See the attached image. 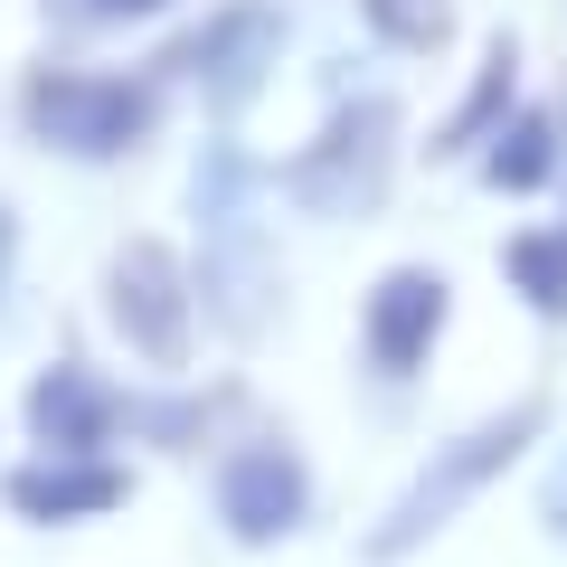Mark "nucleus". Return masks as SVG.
Masks as SVG:
<instances>
[{
    "mask_svg": "<svg viewBox=\"0 0 567 567\" xmlns=\"http://www.w3.org/2000/svg\"><path fill=\"white\" fill-rule=\"evenodd\" d=\"M275 58H284V10H275V0H227L218 20L181 48L189 85H199L208 104H246V95L265 85V66H275Z\"/></svg>",
    "mask_w": 567,
    "mask_h": 567,
    "instance_id": "7",
    "label": "nucleus"
},
{
    "mask_svg": "<svg viewBox=\"0 0 567 567\" xmlns=\"http://www.w3.org/2000/svg\"><path fill=\"white\" fill-rule=\"evenodd\" d=\"M539 520H548V539H567V445H558V473L539 492Z\"/></svg>",
    "mask_w": 567,
    "mask_h": 567,
    "instance_id": "14",
    "label": "nucleus"
},
{
    "mask_svg": "<svg viewBox=\"0 0 567 567\" xmlns=\"http://www.w3.org/2000/svg\"><path fill=\"white\" fill-rule=\"evenodd\" d=\"M398 181V104L388 95H360V104H331V123L284 162V199L303 218H369Z\"/></svg>",
    "mask_w": 567,
    "mask_h": 567,
    "instance_id": "2",
    "label": "nucleus"
},
{
    "mask_svg": "<svg viewBox=\"0 0 567 567\" xmlns=\"http://www.w3.org/2000/svg\"><path fill=\"white\" fill-rule=\"evenodd\" d=\"M29 435H39V454H104L123 435V398L85 360H58L29 388Z\"/></svg>",
    "mask_w": 567,
    "mask_h": 567,
    "instance_id": "9",
    "label": "nucleus"
},
{
    "mask_svg": "<svg viewBox=\"0 0 567 567\" xmlns=\"http://www.w3.org/2000/svg\"><path fill=\"white\" fill-rule=\"evenodd\" d=\"M548 435V406L520 398V406H492L483 425H464V435H445V445L425 454L416 473H406V492L388 502V520L369 529V558H406V548H425L435 529H454L473 502H483L492 483H502L511 464H520L529 445Z\"/></svg>",
    "mask_w": 567,
    "mask_h": 567,
    "instance_id": "1",
    "label": "nucleus"
},
{
    "mask_svg": "<svg viewBox=\"0 0 567 567\" xmlns=\"http://www.w3.org/2000/svg\"><path fill=\"white\" fill-rule=\"evenodd\" d=\"M445 322H454V284L435 275V265H388V275L369 284V303H360V360H369V379L406 388L425 360H435Z\"/></svg>",
    "mask_w": 567,
    "mask_h": 567,
    "instance_id": "6",
    "label": "nucleus"
},
{
    "mask_svg": "<svg viewBox=\"0 0 567 567\" xmlns=\"http://www.w3.org/2000/svg\"><path fill=\"white\" fill-rule=\"evenodd\" d=\"M208 492H218V520H227L237 548H275V539H303L312 529V464L284 435L227 445L218 473H208Z\"/></svg>",
    "mask_w": 567,
    "mask_h": 567,
    "instance_id": "4",
    "label": "nucleus"
},
{
    "mask_svg": "<svg viewBox=\"0 0 567 567\" xmlns=\"http://www.w3.org/2000/svg\"><path fill=\"white\" fill-rule=\"evenodd\" d=\"M133 492V473L114 454H39V464L10 473V511L29 529H76V520H104V511Z\"/></svg>",
    "mask_w": 567,
    "mask_h": 567,
    "instance_id": "8",
    "label": "nucleus"
},
{
    "mask_svg": "<svg viewBox=\"0 0 567 567\" xmlns=\"http://www.w3.org/2000/svg\"><path fill=\"white\" fill-rule=\"evenodd\" d=\"M10 256H20V218L0 208V284H10Z\"/></svg>",
    "mask_w": 567,
    "mask_h": 567,
    "instance_id": "16",
    "label": "nucleus"
},
{
    "mask_svg": "<svg viewBox=\"0 0 567 567\" xmlns=\"http://www.w3.org/2000/svg\"><path fill=\"white\" fill-rule=\"evenodd\" d=\"M502 284L539 322H567V227H520L502 237Z\"/></svg>",
    "mask_w": 567,
    "mask_h": 567,
    "instance_id": "11",
    "label": "nucleus"
},
{
    "mask_svg": "<svg viewBox=\"0 0 567 567\" xmlns=\"http://www.w3.org/2000/svg\"><path fill=\"white\" fill-rule=\"evenodd\" d=\"M350 10H360L388 48H406V58L445 48V29H454V0H350Z\"/></svg>",
    "mask_w": 567,
    "mask_h": 567,
    "instance_id": "13",
    "label": "nucleus"
},
{
    "mask_svg": "<svg viewBox=\"0 0 567 567\" xmlns=\"http://www.w3.org/2000/svg\"><path fill=\"white\" fill-rule=\"evenodd\" d=\"M104 312H114V331L152 369H181L189 360V322H199V303H189V275H181V256H171L162 237L114 246V265H104Z\"/></svg>",
    "mask_w": 567,
    "mask_h": 567,
    "instance_id": "5",
    "label": "nucleus"
},
{
    "mask_svg": "<svg viewBox=\"0 0 567 567\" xmlns=\"http://www.w3.org/2000/svg\"><path fill=\"white\" fill-rule=\"evenodd\" d=\"M29 133L48 142V152H66V162H123V152H142L152 142V123H162V95L142 76H95V66H48V76H29Z\"/></svg>",
    "mask_w": 567,
    "mask_h": 567,
    "instance_id": "3",
    "label": "nucleus"
},
{
    "mask_svg": "<svg viewBox=\"0 0 567 567\" xmlns=\"http://www.w3.org/2000/svg\"><path fill=\"white\" fill-rule=\"evenodd\" d=\"M473 171H483V189H502V199H539V189L567 171L558 114H548V104H520V114H511L483 152H473Z\"/></svg>",
    "mask_w": 567,
    "mask_h": 567,
    "instance_id": "10",
    "label": "nucleus"
},
{
    "mask_svg": "<svg viewBox=\"0 0 567 567\" xmlns=\"http://www.w3.org/2000/svg\"><path fill=\"white\" fill-rule=\"evenodd\" d=\"M558 227H567V218H558Z\"/></svg>",
    "mask_w": 567,
    "mask_h": 567,
    "instance_id": "17",
    "label": "nucleus"
},
{
    "mask_svg": "<svg viewBox=\"0 0 567 567\" xmlns=\"http://www.w3.org/2000/svg\"><path fill=\"white\" fill-rule=\"evenodd\" d=\"M511 66H520V48H511V39H492L483 76H473V95L454 104V123H445V142H435V152H483V142L502 133L511 114H520V104H511Z\"/></svg>",
    "mask_w": 567,
    "mask_h": 567,
    "instance_id": "12",
    "label": "nucleus"
},
{
    "mask_svg": "<svg viewBox=\"0 0 567 567\" xmlns=\"http://www.w3.org/2000/svg\"><path fill=\"white\" fill-rule=\"evenodd\" d=\"M76 10L85 20H162L171 0H76Z\"/></svg>",
    "mask_w": 567,
    "mask_h": 567,
    "instance_id": "15",
    "label": "nucleus"
}]
</instances>
